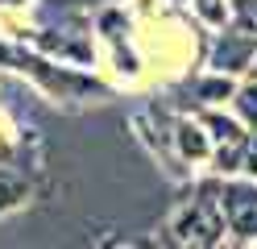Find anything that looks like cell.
Instances as JSON below:
<instances>
[{
  "label": "cell",
  "instance_id": "cell-3",
  "mask_svg": "<svg viewBox=\"0 0 257 249\" xmlns=\"http://www.w3.org/2000/svg\"><path fill=\"white\" fill-rule=\"evenodd\" d=\"M21 195H25V187H21V183H13V179H5V183H0V208H5V204H17Z\"/></svg>",
  "mask_w": 257,
  "mask_h": 249
},
{
  "label": "cell",
  "instance_id": "cell-2",
  "mask_svg": "<svg viewBox=\"0 0 257 249\" xmlns=\"http://www.w3.org/2000/svg\"><path fill=\"white\" fill-rule=\"evenodd\" d=\"M179 232H183V237H191V241H203V245H207V241H216L220 220H216V216H207L203 204H195L191 212L179 216Z\"/></svg>",
  "mask_w": 257,
  "mask_h": 249
},
{
  "label": "cell",
  "instance_id": "cell-4",
  "mask_svg": "<svg viewBox=\"0 0 257 249\" xmlns=\"http://www.w3.org/2000/svg\"><path fill=\"white\" fill-rule=\"evenodd\" d=\"M240 112L257 125V88H245V92H240Z\"/></svg>",
  "mask_w": 257,
  "mask_h": 249
},
{
  "label": "cell",
  "instance_id": "cell-1",
  "mask_svg": "<svg viewBox=\"0 0 257 249\" xmlns=\"http://www.w3.org/2000/svg\"><path fill=\"white\" fill-rule=\"evenodd\" d=\"M224 216H228L232 232L253 237L257 232V191L253 187H228L224 191Z\"/></svg>",
  "mask_w": 257,
  "mask_h": 249
}]
</instances>
